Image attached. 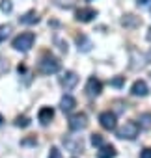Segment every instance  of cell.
Returning <instances> with one entry per match:
<instances>
[{
	"label": "cell",
	"mask_w": 151,
	"mask_h": 158,
	"mask_svg": "<svg viewBox=\"0 0 151 158\" xmlns=\"http://www.w3.org/2000/svg\"><path fill=\"white\" fill-rule=\"evenodd\" d=\"M15 125H17V127H23V128H24V127H28V125H30V119H28L26 115H19V117L15 119Z\"/></svg>",
	"instance_id": "cell-21"
},
{
	"label": "cell",
	"mask_w": 151,
	"mask_h": 158,
	"mask_svg": "<svg viewBox=\"0 0 151 158\" xmlns=\"http://www.w3.org/2000/svg\"><path fill=\"white\" fill-rule=\"evenodd\" d=\"M56 2V6H60V8H73L75 6V2H77V0H54Z\"/></svg>",
	"instance_id": "cell-19"
},
{
	"label": "cell",
	"mask_w": 151,
	"mask_h": 158,
	"mask_svg": "<svg viewBox=\"0 0 151 158\" xmlns=\"http://www.w3.org/2000/svg\"><path fill=\"white\" fill-rule=\"evenodd\" d=\"M10 34H11V26L10 24H2V26H0V43L6 41Z\"/></svg>",
	"instance_id": "cell-18"
},
{
	"label": "cell",
	"mask_w": 151,
	"mask_h": 158,
	"mask_svg": "<svg viewBox=\"0 0 151 158\" xmlns=\"http://www.w3.org/2000/svg\"><path fill=\"white\" fill-rule=\"evenodd\" d=\"M97 17V11L93 8H80L77 10V13H75V19L80 21V23H90Z\"/></svg>",
	"instance_id": "cell-8"
},
{
	"label": "cell",
	"mask_w": 151,
	"mask_h": 158,
	"mask_svg": "<svg viewBox=\"0 0 151 158\" xmlns=\"http://www.w3.org/2000/svg\"><path fill=\"white\" fill-rule=\"evenodd\" d=\"M2 121H4V117H2V115H0V125H2Z\"/></svg>",
	"instance_id": "cell-28"
},
{
	"label": "cell",
	"mask_w": 151,
	"mask_h": 158,
	"mask_svg": "<svg viewBox=\"0 0 151 158\" xmlns=\"http://www.w3.org/2000/svg\"><path fill=\"white\" fill-rule=\"evenodd\" d=\"M86 127H88V115L86 114H75L69 119V128L75 130V132H79V130H82Z\"/></svg>",
	"instance_id": "cell-4"
},
{
	"label": "cell",
	"mask_w": 151,
	"mask_h": 158,
	"mask_svg": "<svg viewBox=\"0 0 151 158\" xmlns=\"http://www.w3.org/2000/svg\"><path fill=\"white\" fill-rule=\"evenodd\" d=\"M147 41H151V28H149V32H147Z\"/></svg>",
	"instance_id": "cell-27"
},
{
	"label": "cell",
	"mask_w": 151,
	"mask_h": 158,
	"mask_svg": "<svg viewBox=\"0 0 151 158\" xmlns=\"http://www.w3.org/2000/svg\"><path fill=\"white\" fill-rule=\"evenodd\" d=\"M52 117H54V110H52L50 106L41 108V110H39V114H37V119H39V123H41L43 127H47V125L52 121Z\"/></svg>",
	"instance_id": "cell-11"
},
{
	"label": "cell",
	"mask_w": 151,
	"mask_h": 158,
	"mask_svg": "<svg viewBox=\"0 0 151 158\" xmlns=\"http://www.w3.org/2000/svg\"><path fill=\"white\" fill-rule=\"evenodd\" d=\"M103 143H105V139H103L101 134H92V145L93 147H101Z\"/></svg>",
	"instance_id": "cell-22"
},
{
	"label": "cell",
	"mask_w": 151,
	"mask_h": 158,
	"mask_svg": "<svg viewBox=\"0 0 151 158\" xmlns=\"http://www.w3.org/2000/svg\"><path fill=\"white\" fill-rule=\"evenodd\" d=\"M19 21H21L23 24H36V23H39V17H37L36 11H28V13H24Z\"/></svg>",
	"instance_id": "cell-15"
},
{
	"label": "cell",
	"mask_w": 151,
	"mask_h": 158,
	"mask_svg": "<svg viewBox=\"0 0 151 158\" xmlns=\"http://www.w3.org/2000/svg\"><path fill=\"white\" fill-rule=\"evenodd\" d=\"M136 4H138V6H142V8H145V6H149V4H151V0H136Z\"/></svg>",
	"instance_id": "cell-25"
},
{
	"label": "cell",
	"mask_w": 151,
	"mask_h": 158,
	"mask_svg": "<svg viewBox=\"0 0 151 158\" xmlns=\"http://www.w3.org/2000/svg\"><path fill=\"white\" fill-rule=\"evenodd\" d=\"M99 123L105 130H114L116 125H118V119H116V114L114 112H103L99 115Z\"/></svg>",
	"instance_id": "cell-5"
},
{
	"label": "cell",
	"mask_w": 151,
	"mask_h": 158,
	"mask_svg": "<svg viewBox=\"0 0 151 158\" xmlns=\"http://www.w3.org/2000/svg\"><path fill=\"white\" fill-rule=\"evenodd\" d=\"M142 21L140 19H136L134 15H125L123 19H121V24L123 26H136V24H140Z\"/></svg>",
	"instance_id": "cell-17"
},
{
	"label": "cell",
	"mask_w": 151,
	"mask_h": 158,
	"mask_svg": "<svg viewBox=\"0 0 151 158\" xmlns=\"http://www.w3.org/2000/svg\"><path fill=\"white\" fill-rule=\"evenodd\" d=\"M34 41H36V35H34L32 32H24V34H21V35H17V37L13 39L11 47H13L15 50H19V52H28V50L34 47Z\"/></svg>",
	"instance_id": "cell-1"
},
{
	"label": "cell",
	"mask_w": 151,
	"mask_h": 158,
	"mask_svg": "<svg viewBox=\"0 0 151 158\" xmlns=\"http://www.w3.org/2000/svg\"><path fill=\"white\" fill-rule=\"evenodd\" d=\"M131 93L134 97H147L149 95V86L144 82V80H136L131 88Z\"/></svg>",
	"instance_id": "cell-9"
},
{
	"label": "cell",
	"mask_w": 151,
	"mask_h": 158,
	"mask_svg": "<svg viewBox=\"0 0 151 158\" xmlns=\"http://www.w3.org/2000/svg\"><path fill=\"white\" fill-rule=\"evenodd\" d=\"M58 71H60V60L50 56V54H45L39 61V73L49 76V74H54Z\"/></svg>",
	"instance_id": "cell-2"
},
{
	"label": "cell",
	"mask_w": 151,
	"mask_h": 158,
	"mask_svg": "<svg viewBox=\"0 0 151 158\" xmlns=\"http://www.w3.org/2000/svg\"><path fill=\"white\" fill-rule=\"evenodd\" d=\"M101 91H103V84H101V80H97V78H90V80L86 82V95L88 97H99L101 95Z\"/></svg>",
	"instance_id": "cell-6"
},
{
	"label": "cell",
	"mask_w": 151,
	"mask_h": 158,
	"mask_svg": "<svg viewBox=\"0 0 151 158\" xmlns=\"http://www.w3.org/2000/svg\"><path fill=\"white\" fill-rule=\"evenodd\" d=\"M116 156V149L114 145H101L99 151H97V158H114Z\"/></svg>",
	"instance_id": "cell-12"
},
{
	"label": "cell",
	"mask_w": 151,
	"mask_h": 158,
	"mask_svg": "<svg viewBox=\"0 0 151 158\" xmlns=\"http://www.w3.org/2000/svg\"><path fill=\"white\" fill-rule=\"evenodd\" d=\"M75 106H77V101H75L71 95H63L62 101H60V110L63 114H71L75 110Z\"/></svg>",
	"instance_id": "cell-10"
},
{
	"label": "cell",
	"mask_w": 151,
	"mask_h": 158,
	"mask_svg": "<svg viewBox=\"0 0 151 158\" xmlns=\"http://www.w3.org/2000/svg\"><path fill=\"white\" fill-rule=\"evenodd\" d=\"M63 143H65V147L71 151V152H80L82 151V139H75V141H71L69 138H63Z\"/></svg>",
	"instance_id": "cell-13"
},
{
	"label": "cell",
	"mask_w": 151,
	"mask_h": 158,
	"mask_svg": "<svg viewBox=\"0 0 151 158\" xmlns=\"http://www.w3.org/2000/svg\"><path fill=\"white\" fill-rule=\"evenodd\" d=\"M112 84H114V86H121V84H123V78H121V76H119V78H116Z\"/></svg>",
	"instance_id": "cell-26"
},
{
	"label": "cell",
	"mask_w": 151,
	"mask_h": 158,
	"mask_svg": "<svg viewBox=\"0 0 151 158\" xmlns=\"http://www.w3.org/2000/svg\"><path fill=\"white\" fill-rule=\"evenodd\" d=\"M60 84H62L65 89H73L75 86L79 84V74H77V73H73V71L63 73V76H60Z\"/></svg>",
	"instance_id": "cell-7"
},
{
	"label": "cell",
	"mask_w": 151,
	"mask_h": 158,
	"mask_svg": "<svg viewBox=\"0 0 151 158\" xmlns=\"http://www.w3.org/2000/svg\"><path fill=\"white\" fill-rule=\"evenodd\" d=\"M140 158H151V147H145V149L140 152Z\"/></svg>",
	"instance_id": "cell-24"
},
{
	"label": "cell",
	"mask_w": 151,
	"mask_h": 158,
	"mask_svg": "<svg viewBox=\"0 0 151 158\" xmlns=\"http://www.w3.org/2000/svg\"><path fill=\"white\" fill-rule=\"evenodd\" d=\"M49 158H62L60 149H58V147H52V149H50V152H49Z\"/></svg>",
	"instance_id": "cell-23"
},
{
	"label": "cell",
	"mask_w": 151,
	"mask_h": 158,
	"mask_svg": "<svg viewBox=\"0 0 151 158\" xmlns=\"http://www.w3.org/2000/svg\"><path fill=\"white\" fill-rule=\"evenodd\" d=\"M138 127L144 128V130L151 128V114H142V115L138 117Z\"/></svg>",
	"instance_id": "cell-16"
},
{
	"label": "cell",
	"mask_w": 151,
	"mask_h": 158,
	"mask_svg": "<svg viewBox=\"0 0 151 158\" xmlns=\"http://www.w3.org/2000/svg\"><path fill=\"white\" fill-rule=\"evenodd\" d=\"M77 45H79V50H82V52H90L92 47H93V43L86 35H79L77 37Z\"/></svg>",
	"instance_id": "cell-14"
},
{
	"label": "cell",
	"mask_w": 151,
	"mask_h": 158,
	"mask_svg": "<svg viewBox=\"0 0 151 158\" xmlns=\"http://www.w3.org/2000/svg\"><path fill=\"white\" fill-rule=\"evenodd\" d=\"M138 132H140L138 123L127 121V123L118 130V138H119V139H136V138H138Z\"/></svg>",
	"instance_id": "cell-3"
},
{
	"label": "cell",
	"mask_w": 151,
	"mask_h": 158,
	"mask_svg": "<svg viewBox=\"0 0 151 158\" xmlns=\"http://www.w3.org/2000/svg\"><path fill=\"white\" fill-rule=\"evenodd\" d=\"M0 10H2L4 13H10L13 10V4H11V0H2L0 2Z\"/></svg>",
	"instance_id": "cell-20"
}]
</instances>
